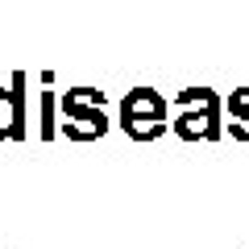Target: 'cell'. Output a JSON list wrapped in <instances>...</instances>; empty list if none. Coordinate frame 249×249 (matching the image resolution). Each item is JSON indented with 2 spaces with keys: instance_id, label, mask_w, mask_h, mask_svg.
I'll list each match as a JSON object with an SVG mask.
<instances>
[{
  "instance_id": "1",
  "label": "cell",
  "mask_w": 249,
  "mask_h": 249,
  "mask_svg": "<svg viewBox=\"0 0 249 249\" xmlns=\"http://www.w3.org/2000/svg\"><path fill=\"white\" fill-rule=\"evenodd\" d=\"M178 112L170 121L175 137L183 142H220L224 137V124H220V112H224V96L212 88H183L175 96Z\"/></svg>"
},
{
  "instance_id": "2",
  "label": "cell",
  "mask_w": 249,
  "mask_h": 249,
  "mask_svg": "<svg viewBox=\"0 0 249 249\" xmlns=\"http://www.w3.org/2000/svg\"><path fill=\"white\" fill-rule=\"evenodd\" d=\"M170 108H166V96L154 88H133L129 96L121 100V112H116V124L124 129V137L133 142H154L170 129Z\"/></svg>"
},
{
  "instance_id": "3",
  "label": "cell",
  "mask_w": 249,
  "mask_h": 249,
  "mask_svg": "<svg viewBox=\"0 0 249 249\" xmlns=\"http://www.w3.org/2000/svg\"><path fill=\"white\" fill-rule=\"evenodd\" d=\"M58 133H67L71 142H100L108 133V116L104 108L91 104H71V100H58Z\"/></svg>"
},
{
  "instance_id": "4",
  "label": "cell",
  "mask_w": 249,
  "mask_h": 249,
  "mask_svg": "<svg viewBox=\"0 0 249 249\" xmlns=\"http://www.w3.org/2000/svg\"><path fill=\"white\" fill-rule=\"evenodd\" d=\"M29 124L17 116V100H13V88L4 83L0 88V142H25Z\"/></svg>"
},
{
  "instance_id": "5",
  "label": "cell",
  "mask_w": 249,
  "mask_h": 249,
  "mask_svg": "<svg viewBox=\"0 0 249 249\" xmlns=\"http://www.w3.org/2000/svg\"><path fill=\"white\" fill-rule=\"evenodd\" d=\"M224 112H229V129L237 142H249V88H237L224 96Z\"/></svg>"
},
{
  "instance_id": "6",
  "label": "cell",
  "mask_w": 249,
  "mask_h": 249,
  "mask_svg": "<svg viewBox=\"0 0 249 249\" xmlns=\"http://www.w3.org/2000/svg\"><path fill=\"white\" fill-rule=\"evenodd\" d=\"M58 91H42L37 96V137L42 142H50L54 133H58Z\"/></svg>"
},
{
  "instance_id": "7",
  "label": "cell",
  "mask_w": 249,
  "mask_h": 249,
  "mask_svg": "<svg viewBox=\"0 0 249 249\" xmlns=\"http://www.w3.org/2000/svg\"><path fill=\"white\" fill-rule=\"evenodd\" d=\"M62 100H71V104H91V108H104V91H100V88H71V91H62Z\"/></svg>"
}]
</instances>
